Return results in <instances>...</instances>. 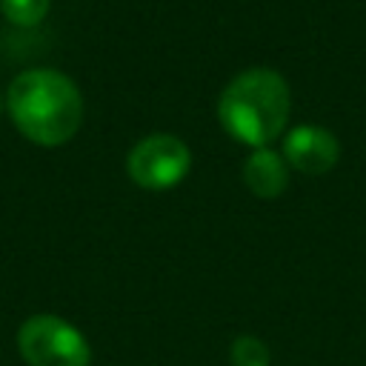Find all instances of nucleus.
I'll return each mask as SVG.
<instances>
[{
  "instance_id": "obj_1",
  "label": "nucleus",
  "mask_w": 366,
  "mask_h": 366,
  "mask_svg": "<svg viewBox=\"0 0 366 366\" xmlns=\"http://www.w3.org/2000/svg\"><path fill=\"white\" fill-rule=\"evenodd\" d=\"M6 109L17 132L46 149L69 143L83 123V94L57 69L20 71L6 92Z\"/></svg>"
},
{
  "instance_id": "obj_2",
  "label": "nucleus",
  "mask_w": 366,
  "mask_h": 366,
  "mask_svg": "<svg viewBox=\"0 0 366 366\" xmlns=\"http://www.w3.org/2000/svg\"><path fill=\"white\" fill-rule=\"evenodd\" d=\"M292 114V92L280 71L254 66L234 74L217 100V120L226 134L249 149L272 146Z\"/></svg>"
},
{
  "instance_id": "obj_3",
  "label": "nucleus",
  "mask_w": 366,
  "mask_h": 366,
  "mask_svg": "<svg viewBox=\"0 0 366 366\" xmlns=\"http://www.w3.org/2000/svg\"><path fill=\"white\" fill-rule=\"evenodd\" d=\"M17 349L29 366H89L92 346L77 326L57 315H34L17 332Z\"/></svg>"
},
{
  "instance_id": "obj_4",
  "label": "nucleus",
  "mask_w": 366,
  "mask_h": 366,
  "mask_svg": "<svg viewBox=\"0 0 366 366\" xmlns=\"http://www.w3.org/2000/svg\"><path fill=\"white\" fill-rule=\"evenodd\" d=\"M192 169L189 146L174 134H149L137 140L126 157L129 180L146 192H166L177 186Z\"/></svg>"
},
{
  "instance_id": "obj_5",
  "label": "nucleus",
  "mask_w": 366,
  "mask_h": 366,
  "mask_svg": "<svg viewBox=\"0 0 366 366\" xmlns=\"http://www.w3.org/2000/svg\"><path fill=\"white\" fill-rule=\"evenodd\" d=\"M280 154L286 157L289 169L309 174V177H317V174H326L337 166L340 143L329 129H323L317 123H297L286 132Z\"/></svg>"
},
{
  "instance_id": "obj_6",
  "label": "nucleus",
  "mask_w": 366,
  "mask_h": 366,
  "mask_svg": "<svg viewBox=\"0 0 366 366\" xmlns=\"http://www.w3.org/2000/svg\"><path fill=\"white\" fill-rule=\"evenodd\" d=\"M243 183L260 200H274L289 186V163L272 146L252 149L243 160Z\"/></svg>"
},
{
  "instance_id": "obj_7",
  "label": "nucleus",
  "mask_w": 366,
  "mask_h": 366,
  "mask_svg": "<svg viewBox=\"0 0 366 366\" xmlns=\"http://www.w3.org/2000/svg\"><path fill=\"white\" fill-rule=\"evenodd\" d=\"M49 6L51 0H0L3 17L20 29H31L43 23V17L49 14Z\"/></svg>"
},
{
  "instance_id": "obj_8",
  "label": "nucleus",
  "mask_w": 366,
  "mask_h": 366,
  "mask_svg": "<svg viewBox=\"0 0 366 366\" xmlns=\"http://www.w3.org/2000/svg\"><path fill=\"white\" fill-rule=\"evenodd\" d=\"M229 360H232V366H272L269 346L254 335L234 337L232 349H229Z\"/></svg>"
},
{
  "instance_id": "obj_9",
  "label": "nucleus",
  "mask_w": 366,
  "mask_h": 366,
  "mask_svg": "<svg viewBox=\"0 0 366 366\" xmlns=\"http://www.w3.org/2000/svg\"><path fill=\"white\" fill-rule=\"evenodd\" d=\"M0 109H3V100H0Z\"/></svg>"
}]
</instances>
